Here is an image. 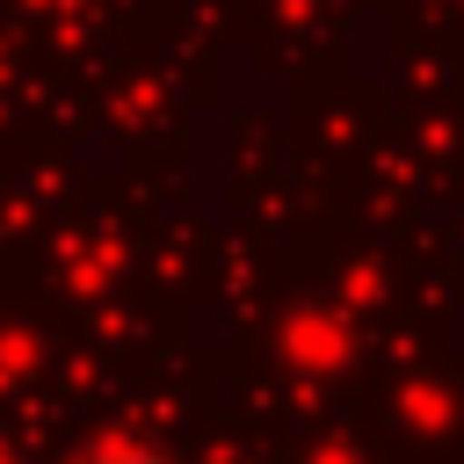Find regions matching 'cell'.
<instances>
[{
  "mask_svg": "<svg viewBox=\"0 0 464 464\" xmlns=\"http://www.w3.org/2000/svg\"><path fill=\"white\" fill-rule=\"evenodd\" d=\"M80 464H174V450L152 442V435H102Z\"/></svg>",
  "mask_w": 464,
  "mask_h": 464,
  "instance_id": "cell-1",
  "label": "cell"
}]
</instances>
